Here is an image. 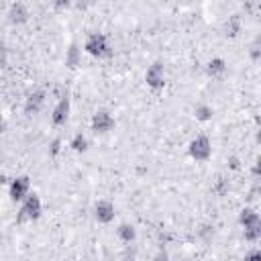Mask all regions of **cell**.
Masks as SVG:
<instances>
[{
  "label": "cell",
  "instance_id": "ba28073f",
  "mask_svg": "<svg viewBox=\"0 0 261 261\" xmlns=\"http://www.w3.org/2000/svg\"><path fill=\"white\" fill-rule=\"evenodd\" d=\"M96 218H98L100 222H110V220L115 218V206H113L110 202H106V200L98 202V204H96Z\"/></svg>",
  "mask_w": 261,
  "mask_h": 261
},
{
  "label": "cell",
  "instance_id": "7c38bea8",
  "mask_svg": "<svg viewBox=\"0 0 261 261\" xmlns=\"http://www.w3.org/2000/svg\"><path fill=\"white\" fill-rule=\"evenodd\" d=\"M225 69H227V65H225L222 59H212V61L208 63V73H210V76H218V73H222Z\"/></svg>",
  "mask_w": 261,
  "mask_h": 261
},
{
  "label": "cell",
  "instance_id": "6da1fadb",
  "mask_svg": "<svg viewBox=\"0 0 261 261\" xmlns=\"http://www.w3.org/2000/svg\"><path fill=\"white\" fill-rule=\"evenodd\" d=\"M241 225L245 227V239H249V241H257L259 239V235H261V222H259V216L253 210H243Z\"/></svg>",
  "mask_w": 261,
  "mask_h": 261
},
{
  "label": "cell",
  "instance_id": "5bb4252c",
  "mask_svg": "<svg viewBox=\"0 0 261 261\" xmlns=\"http://www.w3.org/2000/svg\"><path fill=\"white\" fill-rule=\"evenodd\" d=\"M86 145H88V141H86V137H84V135H76V137H73V141H71V147H73L76 151H84V149H86Z\"/></svg>",
  "mask_w": 261,
  "mask_h": 261
},
{
  "label": "cell",
  "instance_id": "3957f363",
  "mask_svg": "<svg viewBox=\"0 0 261 261\" xmlns=\"http://www.w3.org/2000/svg\"><path fill=\"white\" fill-rule=\"evenodd\" d=\"M39 214H41V200H39V196L37 194H29L27 196V200H25V204H23V208H21V214H19V220L23 222V220H35V218H39Z\"/></svg>",
  "mask_w": 261,
  "mask_h": 261
},
{
  "label": "cell",
  "instance_id": "9a60e30c",
  "mask_svg": "<svg viewBox=\"0 0 261 261\" xmlns=\"http://www.w3.org/2000/svg\"><path fill=\"white\" fill-rule=\"evenodd\" d=\"M78 59H80L78 47H71V49H69V55H67V65H69V67H76V65H78Z\"/></svg>",
  "mask_w": 261,
  "mask_h": 261
},
{
  "label": "cell",
  "instance_id": "2e32d148",
  "mask_svg": "<svg viewBox=\"0 0 261 261\" xmlns=\"http://www.w3.org/2000/svg\"><path fill=\"white\" fill-rule=\"evenodd\" d=\"M196 115H198V119H200V121H208V119L212 117V110H210L208 106H200V108L196 110Z\"/></svg>",
  "mask_w": 261,
  "mask_h": 261
},
{
  "label": "cell",
  "instance_id": "8992f818",
  "mask_svg": "<svg viewBox=\"0 0 261 261\" xmlns=\"http://www.w3.org/2000/svg\"><path fill=\"white\" fill-rule=\"evenodd\" d=\"M92 127H94L96 133H108L115 127V121H113V117L108 113H98V115H94Z\"/></svg>",
  "mask_w": 261,
  "mask_h": 261
},
{
  "label": "cell",
  "instance_id": "277c9868",
  "mask_svg": "<svg viewBox=\"0 0 261 261\" xmlns=\"http://www.w3.org/2000/svg\"><path fill=\"white\" fill-rule=\"evenodd\" d=\"M210 141L208 137H198L190 143V155L196 159V161H206L210 157Z\"/></svg>",
  "mask_w": 261,
  "mask_h": 261
},
{
  "label": "cell",
  "instance_id": "8fae6325",
  "mask_svg": "<svg viewBox=\"0 0 261 261\" xmlns=\"http://www.w3.org/2000/svg\"><path fill=\"white\" fill-rule=\"evenodd\" d=\"M11 19H13L15 23L27 21V11H25V7H23V5H15L13 11H11Z\"/></svg>",
  "mask_w": 261,
  "mask_h": 261
},
{
  "label": "cell",
  "instance_id": "30bf717a",
  "mask_svg": "<svg viewBox=\"0 0 261 261\" xmlns=\"http://www.w3.org/2000/svg\"><path fill=\"white\" fill-rule=\"evenodd\" d=\"M43 100H45V94H43V92H35V94H31V96H29V100H27V104H25V110H27V113H37V110L41 108Z\"/></svg>",
  "mask_w": 261,
  "mask_h": 261
},
{
  "label": "cell",
  "instance_id": "e0dca14e",
  "mask_svg": "<svg viewBox=\"0 0 261 261\" xmlns=\"http://www.w3.org/2000/svg\"><path fill=\"white\" fill-rule=\"evenodd\" d=\"M55 5H57L59 9H63V7H67V5H69V0H55Z\"/></svg>",
  "mask_w": 261,
  "mask_h": 261
},
{
  "label": "cell",
  "instance_id": "4fadbf2b",
  "mask_svg": "<svg viewBox=\"0 0 261 261\" xmlns=\"http://www.w3.org/2000/svg\"><path fill=\"white\" fill-rule=\"evenodd\" d=\"M119 237H121L125 243H131V241L135 239V229L129 227V225H123V227L119 229Z\"/></svg>",
  "mask_w": 261,
  "mask_h": 261
},
{
  "label": "cell",
  "instance_id": "9c48e42d",
  "mask_svg": "<svg viewBox=\"0 0 261 261\" xmlns=\"http://www.w3.org/2000/svg\"><path fill=\"white\" fill-rule=\"evenodd\" d=\"M67 113H69V100L63 98V100L55 106V110H53V123H55V125H63V123L67 121Z\"/></svg>",
  "mask_w": 261,
  "mask_h": 261
},
{
  "label": "cell",
  "instance_id": "7a4b0ae2",
  "mask_svg": "<svg viewBox=\"0 0 261 261\" xmlns=\"http://www.w3.org/2000/svg\"><path fill=\"white\" fill-rule=\"evenodd\" d=\"M86 51L94 57H104L110 53V47L104 35H90L88 41H86Z\"/></svg>",
  "mask_w": 261,
  "mask_h": 261
},
{
  "label": "cell",
  "instance_id": "52a82bcc",
  "mask_svg": "<svg viewBox=\"0 0 261 261\" xmlns=\"http://www.w3.org/2000/svg\"><path fill=\"white\" fill-rule=\"evenodd\" d=\"M29 192V180L27 178H19L11 184V198L13 200H23Z\"/></svg>",
  "mask_w": 261,
  "mask_h": 261
},
{
  "label": "cell",
  "instance_id": "ac0fdd59",
  "mask_svg": "<svg viewBox=\"0 0 261 261\" xmlns=\"http://www.w3.org/2000/svg\"><path fill=\"white\" fill-rule=\"evenodd\" d=\"M5 47H0V65H5Z\"/></svg>",
  "mask_w": 261,
  "mask_h": 261
},
{
  "label": "cell",
  "instance_id": "5b68a950",
  "mask_svg": "<svg viewBox=\"0 0 261 261\" xmlns=\"http://www.w3.org/2000/svg\"><path fill=\"white\" fill-rule=\"evenodd\" d=\"M145 80H147V84L151 86V88H161V86L165 84V82H163V67H161V63L151 65V67L147 69Z\"/></svg>",
  "mask_w": 261,
  "mask_h": 261
}]
</instances>
